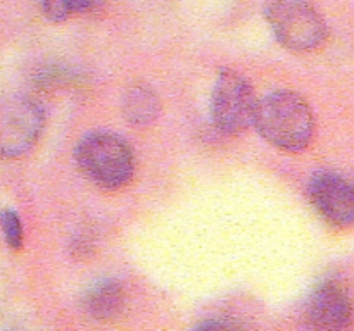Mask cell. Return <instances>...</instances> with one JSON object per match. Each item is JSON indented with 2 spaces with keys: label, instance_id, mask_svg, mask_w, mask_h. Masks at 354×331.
Masks as SVG:
<instances>
[{
  "label": "cell",
  "instance_id": "1",
  "mask_svg": "<svg viewBox=\"0 0 354 331\" xmlns=\"http://www.w3.org/2000/svg\"><path fill=\"white\" fill-rule=\"evenodd\" d=\"M256 130L282 152H301L315 137V114L310 103L296 92L280 90L258 100Z\"/></svg>",
  "mask_w": 354,
  "mask_h": 331
},
{
  "label": "cell",
  "instance_id": "2",
  "mask_svg": "<svg viewBox=\"0 0 354 331\" xmlns=\"http://www.w3.org/2000/svg\"><path fill=\"white\" fill-rule=\"evenodd\" d=\"M75 161L82 174L102 190H120L135 172V154L116 133L95 131L82 138L75 148Z\"/></svg>",
  "mask_w": 354,
  "mask_h": 331
},
{
  "label": "cell",
  "instance_id": "3",
  "mask_svg": "<svg viewBox=\"0 0 354 331\" xmlns=\"http://www.w3.org/2000/svg\"><path fill=\"white\" fill-rule=\"evenodd\" d=\"M265 16L280 45L292 52H313L327 40V23L304 0H275Z\"/></svg>",
  "mask_w": 354,
  "mask_h": 331
},
{
  "label": "cell",
  "instance_id": "4",
  "mask_svg": "<svg viewBox=\"0 0 354 331\" xmlns=\"http://www.w3.org/2000/svg\"><path fill=\"white\" fill-rule=\"evenodd\" d=\"M256 99L251 83L234 69L218 74L211 93V119L225 134H241L254 123Z\"/></svg>",
  "mask_w": 354,
  "mask_h": 331
},
{
  "label": "cell",
  "instance_id": "5",
  "mask_svg": "<svg viewBox=\"0 0 354 331\" xmlns=\"http://www.w3.org/2000/svg\"><path fill=\"white\" fill-rule=\"evenodd\" d=\"M45 126L40 103L30 97L0 99V159H17L35 147Z\"/></svg>",
  "mask_w": 354,
  "mask_h": 331
},
{
  "label": "cell",
  "instance_id": "6",
  "mask_svg": "<svg viewBox=\"0 0 354 331\" xmlns=\"http://www.w3.org/2000/svg\"><path fill=\"white\" fill-rule=\"evenodd\" d=\"M308 197L315 209L339 228H349L354 221L353 188L342 176L330 171H318L311 176Z\"/></svg>",
  "mask_w": 354,
  "mask_h": 331
},
{
  "label": "cell",
  "instance_id": "7",
  "mask_svg": "<svg viewBox=\"0 0 354 331\" xmlns=\"http://www.w3.org/2000/svg\"><path fill=\"white\" fill-rule=\"evenodd\" d=\"M351 299L339 279H325L311 293L304 309L308 324L317 330H342L351 323Z\"/></svg>",
  "mask_w": 354,
  "mask_h": 331
},
{
  "label": "cell",
  "instance_id": "8",
  "mask_svg": "<svg viewBox=\"0 0 354 331\" xmlns=\"http://www.w3.org/2000/svg\"><path fill=\"white\" fill-rule=\"evenodd\" d=\"M124 300L123 285L118 279H102L86 292L83 309L93 319L107 321L120 316Z\"/></svg>",
  "mask_w": 354,
  "mask_h": 331
},
{
  "label": "cell",
  "instance_id": "9",
  "mask_svg": "<svg viewBox=\"0 0 354 331\" xmlns=\"http://www.w3.org/2000/svg\"><path fill=\"white\" fill-rule=\"evenodd\" d=\"M123 116L131 126H151L161 114V102L154 90L144 83H135L123 97Z\"/></svg>",
  "mask_w": 354,
  "mask_h": 331
},
{
  "label": "cell",
  "instance_id": "10",
  "mask_svg": "<svg viewBox=\"0 0 354 331\" xmlns=\"http://www.w3.org/2000/svg\"><path fill=\"white\" fill-rule=\"evenodd\" d=\"M99 0H41V10L52 23H62L76 14L95 9Z\"/></svg>",
  "mask_w": 354,
  "mask_h": 331
},
{
  "label": "cell",
  "instance_id": "11",
  "mask_svg": "<svg viewBox=\"0 0 354 331\" xmlns=\"http://www.w3.org/2000/svg\"><path fill=\"white\" fill-rule=\"evenodd\" d=\"M0 226H2L7 245L14 248V250H19L24 243V231L23 224H21V217L14 210H3L0 214Z\"/></svg>",
  "mask_w": 354,
  "mask_h": 331
}]
</instances>
